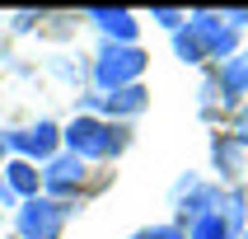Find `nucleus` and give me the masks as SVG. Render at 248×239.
<instances>
[{
	"label": "nucleus",
	"mask_w": 248,
	"mask_h": 239,
	"mask_svg": "<svg viewBox=\"0 0 248 239\" xmlns=\"http://www.w3.org/2000/svg\"><path fill=\"white\" fill-rule=\"evenodd\" d=\"M145 61L150 56L140 52V47H122V42H108L103 52H98V61H94V80H98V89H126V84H136L140 75H145Z\"/></svg>",
	"instance_id": "f257e3e1"
},
{
	"label": "nucleus",
	"mask_w": 248,
	"mask_h": 239,
	"mask_svg": "<svg viewBox=\"0 0 248 239\" xmlns=\"http://www.w3.org/2000/svg\"><path fill=\"white\" fill-rule=\"evenodd\" d=\"M61 136H66V145H70L75 159H103V155H112V150L126 145V136H112V127L98 122V117H75Z\"/></svg>",
	"instance_id": "f03ea898"
},
{
	"label": "nucleus",
	"mask_w": 248,
	"mask_h": 239,
	"mask_svg": "<svg viewBox=\"0 0 248 239\" xmlns=\"http://www.w3.org/2000/svg\"><path fill=\"white\" fill-rule=\"evenodd\" d=\"M66 202H52V197H28L19 207V235L24 239H61L66 230Z\"/></svg>",
	"instance_id": "7ed1b4c3"
},
{
	"label": "nucleus",
	"mask_w": 248,
	"mask_h": 239,
	"mask_svg": "<svg viewBox=\"0 0 248 239\" xmlns=\"http://www.w3.org/2000/svg\"><path fill=\"white\" fill-rule=\"evenodd\" d=\"M56 141H61V127L56 122H38V127H24V131H10V136H5V150H19L28 164H33V159H52Z\"/></svg>",
	"instance_id": "20e7f679"
},
{
	"label": "nucleus",
	"mask_w": 248,
	"mask_h": 239,
	"mask_svg": "<svg viewBox=\"0 0 248 239\" xmlns=\"http://www.w3.org/2000/svg\"><path fill=\"white\" fill-rule=\"evenodd\" d=\"M80 183H84V159H75L70 150L47 159V169H42V188L52 192V202H66Z\"/></svg>",
	"instance_id": "39448f33"
},
{
	"label": "nucleus",
	"mask_w": 248,
	"mask_h": 239,
	"mask_svg": "<svg viewBox=\"0 0 248 239\" xmlns=\"http://www.w3.org/2000/svg\"><path fill=\"white\" fill-rule=\"evenodd\" d=\"M216 89H225V103H234L239 94H248V52H234L230 61H220V75H216Z\"/></svg>",
	"instance_id": "423d86ee"
},
{
	"label": "nucleus",
	"mask_w": 248,
	"mask_h": 239,
	"mask_svg": "<svg viewBox=\"0 0 248 239\" xmlns=\"http://www.w3.org/2000/svg\"><path fill=\"white\" fill-rule=\"evenodd\" d=\"M89 19H94V24L103 28L112 42L136 47V19H131V10H89Z\"/></svg>",
	"instance_id": "0eeeda50"
},
{
	"label": "nucleus",
	"mask_w": 248,
	"mask_h": 239,
	"mask_svg": "<svg viewBox=\"0 0 248 239\" xmlns=\"http://www.w3.org/2000/svg\"><path fill=\"white\" fill-rule=\"evenodd\" d=\"M5 183H10V192L14 197H38V188H42V174H38V164H28V159H10L5 164Z\"/></svg>",
	"instance_id": "6e6552de"
},
{
	"label": "nucleus",
	"mask_w": 248,
	"mask_h": 239,
	"mask_svg": "<svg viewBox=\"0 0 248 239\" xmlns=\"http://www.w3.org/2000/svg\"><path fill=\"white\" fill-rule=\"evenodd\" d=\"M94 103H103V108H108L112 117H131V112H140L145 103H150V94H145L140 84H126V89H112V94L94 98Z\"/></svg>",
	"instance_id": "1a4fd4ad"
},
{
	"label": "nucleus",
	"mask_w": 248,
	"mask_h": 239,
	"mask_svg": "<svg viewBox=\"0 0 248 239\" xmlns=\"http://www.w3.org/2000/svg\"><path fill=\"white\" fill-rule=\"evenodd\" d=\"M239 150H244V145H239L234 136H230V141H216V145H211V155H216V169L234 178V174H239Z\"/></svg>",
	"instance_id": "9d476101"
},
{
	"label": "nucleus",
	"mask_w": 248,
	"mask_h": 239,
	"mask_svg": "<svg viewBox=\"0 0 248 239\" xmlns=\"http://www.w3.org/2000/svg\"><path fill=\"white\" fill-rule=\"evenodd\" d=\"M225 230H230V239L244 235V192H230V202H225Z\"/></svg>",
	"instance_id": "9b49d317"
},
{
	"label": "nucleus",
	"mask_w": 248,
	"mask_h": 239,
	"mask_svg": "<svg viewBox=\"0 0 248 239\" xmlns=\"http://www.w3.org/2000/svg\"><path fill=\"white\" fill-rule=\"evenodd\" d=\"M131 239H187L178 230V225H145V230H136Z\"/></svg>",
	"instance_id": "f8f14e48"
},
{
	"label": "nucleus",
	"mask_w": 248,
	"mask_h": 239,
	"mask_svg": "<svg viewBox=\"0 0 248 239\" xmlns=\"http://www.w3.org/2000/svg\"><path fill=\"white\" fill-rule=\"evenodd\" d=\"M234 141H239V145L248 150V103L239 108V122H234Z\"/></svg>",
	"instance_id": "ddd939ff"
},
{
	"label": "nucleus",
	"mask_w": 248,
	"mask_h": 239,
	"mask_svg": "<svg viewBox=\"0 0 248 239\" xmlns=\"http://www.w3.org/2000/svg\"><path fill=\"white\" fill-rule=\"evenodd\" d=\"M155 19H159L164 28H173V33L183 28V14H178V10H155Z\"/></svg>",
	"instance_id": "4468645a"
},
{
	"label": "nucleus",
	"mask_w": 248,
	"mask_h": 239,
	"mask_svg": "<svg viewBox=\"0 0 248 239\" xmlns=\"http://www.w3.org/2000/svg\"><path fill=\"white\" fill-rule=\"evenodd\" d=\"M0 202H14V192H10V183H5V174H0Z\"/></svg>",
	"instance_id": "2eb2a0df"
},
{
	"label": "nucleus",
	"mask_w": 248,
	"mask_h": 239,
	"mask_svg": "<svg viewBox=\"0 0 248 239\" xmlns=\"http://www.w3.org/2000/svg\"><path fill=\"white\" fill-rule=\"evenodd\" d=\"M225 19H234V24H248V10H230Z\"/></svg>",
	"instance_id": "dca6fc26"
},
{
	"label": "nucleus",
	"mask_w": 248,
	"mask_h": 239,
	"mask_svg": "<svg viewBox=\"0 0 248 239\" xmlns=\"http://www.w3.org/2000/svg\"><path fill=\"white\" fill-rule=\"evenodd\" d=\"M0 159H5V136H0Z\"/></svg>",
	"instance_id": "f3484780"
},
{
	"label": "nucleus",
	"mask_w": 248,
	"mask_h": 239,
	"mask_svg": "<svg viewBox=\"0 0 248 239\" xmlns=\"http://www.w3.org/2000/svg\"><path fill=\"white\" fill-rule=\"evenodd\" d=\"M239 239H248V230H244V235H239Z\"/></svg>",
	"instance_id": "a211bd4d"
}]
</instances>
